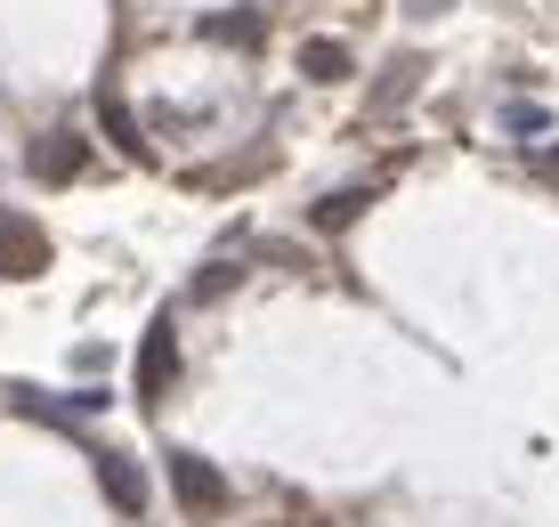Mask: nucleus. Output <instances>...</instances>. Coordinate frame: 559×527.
<instances>
[{
	"instance_id": "obj_1",
	"label": "nucleus",
	"mask_w": 559,
	"mask_h": 527,
	"mask_svg": "<svg viewBox=\"0 0 559 527\" xmlns=\"http://www.w3.org/2000/svg\"><path fill=\"white\" fill-rule=\"evenodd\" d=\"M41 268H49L41 220H33V211H16V203H0V284H33Z\"/></svg>"
},
{
	"instance_id": "obj_10",
	"label": "nucleus",
	"mask_w": 559,
	"mask_h": 527,
	"mask_svg": "<svg viewBox=\"0 0 559 527\" xmlns=\"http://www.w3.org/2000/svg\"><path fill=\"white\" fill-rule=\"evenodd\" d=\"M203 33H211V42H236V49H252V42H260V16H203Z\"/></svg>"
},
{
	"instance_id": "obj_11",
	"label": "nucleus",
	"mask_w": 559,
	"mask_h": 527,
	"mask_svg": "<svg viewBox=\"0 0 559 527\" xmlns=\"http://www.w3.org/2000/svg\"><path fill=\"white\" fill-rule=\"evenodd\" d=\"M243 284V268H227V260H211L203 277H195V301H227V292Z\"/></svg>"
},
{
	"instance_id": "obj_5",
	"label": "nucleus",
	"mask_w": 559,
	"mask_h": 527,
	"mask_svg": "<svg viewBox=\"0 0 559 527\" xmlns=\"http://www.w3.org/2000/svg\"><path fill=\"white\" fill-rule=\"evenodd\" d=\"M98 130H106V147H114V154H130V163H154V139L139 130V114H130V97H122V90H98Z\"/></svg>"
},
{
	"instance_id": "obj_4",
	"label": "nucleus",
	"mask_w": 559,
	"mask_h": 527,
	"mask_svg": "<svg viewBox=\"0 0 559 527\" xmlns=\"http://www.w3.org/2000/svg\"><path fill=\"white\" fill-rule=\"evenodd\" d=\"M170 382H179V325L154 317V325H146V341H139V398L154 406Z\"/></svg>"
},
{
	"instance_id": "obj_13",
	"label": "nucleus",
	"mask_w": 559,
	"mask_h": 527,
	"mask_svg": "<svg viewBox=\"0 0 559 527\" xmlns=\"http://www.w3.org/2000/svg\"><path fill=\"white\" fill-rule=\"evenodd\" d=\"M544 171H559V147H544Z\"/></svg>"
},
{
	"instance_id": "obj_2",
	"label": "nucleus",
	"mask_w": 559,
	"mask_h": 527,
	"mask_svg": "<svg viewBox=\"0 0 559 527\" xmlns=\"http://www.w3.org/2000/svg\"><path fill=\"white\" fill-rule=\"evenodd\" d=\"M25 171H33L41 187H73V179L90 171V139H82V130H49V139H33Z\"/></svg>"
},
{
	"instance_id": "obj_6",
	"label": "nucleus",
	"mask_w": 559,
	"mask_h": 527,
	"mask_svg": "<svg viewBox=\"0 0 559 527\" xmlns=\"http://www.w3.org/2000/svg\"><path fill=\"white\" fill-rule=\"evenodd\" d=\"M98 495H106L122 519H139V512H146V471H139L130 455H98Z\"/></svg>"
},
{
	"instance_id": "obj_12",
	"label": "nucleus",
	"mask_w": 559,
	"mask_h": 527,
	"mask_svg": "<svg viewBox=\"0 0 559 527\" xmlns=\"http://www.w3.org/2000/svg\"><path fill=\"white\" fill-rule=\"evenodd\" d=\"M397 9H406V16H447L454 0H397Z\"/></svg>"
},
{
	"instance_id": "obj_8",
	"label": "nucleus",
	"mask_w": 559,
	"mask_h": 527,
	"mask_svg": "<svg viewBox=\"0 0 559 527\" xmlns=\"http://www.w3.org/2000/svg\"><path fill=\"white\" fill-rule=\"evenodd\" d=\"M365 203H373V187H333L317 211H308V227H317V236H341V227H357Z\"/></svg>"
},
{
	"instance_id": "obj_9",
	"label": "nucleus",
	"mask_w": 559,
	"mask_h": 527,
	"mask_svg": "<svg viewBox=\"0 0 559 527\" xmlns=\"http://www.w3.org/2000/svg\"><path fill=\"white\" fill-rule=\"evenodd\" d=\"M414 82H421V57H390V73H381V90L365 97V106H373V114H397V106L414 97Z\"/></svg>"
},
{
	"instance_id": "obj_7",
	"label": "nucleus",
	"mask_w": 559,
	"mask_h": 527,
	"mask_svg": "<svg viewBox=\"0 0 559 527\" xmlns=\"http://www.w3.org/2000/svg\"><path fill=\"white\" fill-rule=\"evenodd\" d=\"M300 73L317 90H341L357 73V57H349V42H333V33H308V42H300Z\"/></svg>"
},
{
	"instance_id": "obj_3",
	"label": "nucleus",
	"mask_w": 559,
	"mask_h": 527,
	"mask_svg": "<svg viewBox=\"0 0 559 527\" xmlns=\"http://www.w3.org/2000/svg\"><path fill=\"white\" fill-rule=\"evenodd\" d=\"M170 495L187 503V519H219L227 512V479L203 455H170Z\"/></svg>"
}]
</instances>
